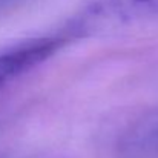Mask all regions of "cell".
<instances>
[{"label":"cell","mask_w":158,"mask_h":158,"mask_svg":"<svg viewBox=\"0 0 158 158\" xmlns=\"http://www.w3.org/2000/svg\"><path fill=\"white\" fill-rule=\"evenodd\" d=\"M158 20V0H83L60 37L92 39L112 35Z\"/></svg>","instance_id":"obj_1"},{"label":"cell","mask_w":158,"mask_h":158,"mask_svg":"<svg viewBox=\"0 0 158 158\" xmlns=\"http://www.w3.org/2000/svg\"><path fill=\"white\" fill-rule=\"evenodd\" d=\"M66 42L60 35L20 42L0 52V91L51 58Z\"/></svg>","instance_id":"obj_2"},{"label":"cell","mask_w":158,"mask_h":158,"mask_svg":"<svg viewBox=\"0 0 158 158\" xmlns=\"http://www.w3.org/2000/svg\"><path fill=\"white\" fill-rule=\"evenodd\" d=\"M123 158H158V110L141 117L120 138Z\"/></svg>","instance_id":"obj_3"}]
</instances>
